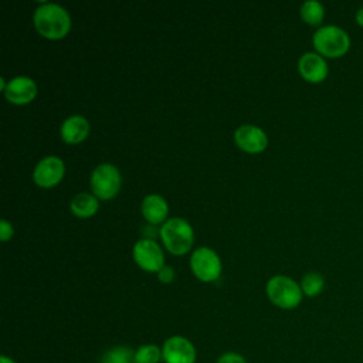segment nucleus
I'll return each instance as SVG.
<instances>
[{"instance_id":"nucleus-1","label":"nucleus","mask_w":363,"mask_h":363,"mask_svg":"<svg viewBox=\"0 0 363 363\" xmlns=\"http://www.w3.org/2000/svg\"><path fill=\"white\" fill-rule=\"evenodd\" d=\"M34 27L47 38H61L71 27V17L68 11L57 3L40 4L33 16Z\"/></svg>"},{"instance_id":"nucleus-2","label":"nucleus","mask_w":363,"mask_h":363,"mask_svg":"<svg viewBox=\"0 0 363 363\" xmlns=\"http://www.w3.org/2000/svg\"><path fill=\"white\" fill-rule=\"evenodd\" d=\"M312 43L320 55L330 58L342 57L350 48L349 34L339 26L333 24L319 27L313 33Z\"/></svg>"},{"instance_id":"nucleus-3","label":"nucleus","mask_w":363,"mask_h":363,"mask_svg":"<svg viewBox=\"0 0 363 363\" xmlns=\"http://www.w3.org/2000/svg\"><path fill=\"white\" fill-rule=\"evenodd\" d=\"M164 247L173 254H184L190 250L194 233L189 221L180 217H172L163 223L159 230Z\"/></svg>"},{"instance_id":"nucleus-4","label":"nucleus","mask_w":363,"mask_h":363,"mask_svg":"<svg viewBox=\"0 0 363 363\" xmlns=\"http://www.w3.org/2000/svg\"><path fill=\"white\" fill-rule=\"evenodd\" d=\"M265 291L268 299L282 309L296 308L301 303L303 295L301 285L286 275H275L269 278Z\"/></svg>"},{"instance_id":"nucleus-5","label":"nucleus","mask_w":363,"mask_h":363,"mask_svg":"<svg viewBox=\"0 0 363 363\" xmlns=\"http://www.w3.org/2000/svg\"><path fill=\"white\" fill-rule=\"evenodd\" d=\"M89 184L96 197L111 199L121 189V173L112 163H101L92 170Z\"/></svg>"},{"instance_id":"nucleus-6","label":"nucleus","mask_w":363,"mask_h":363,"mask_svg":"<svg viewBox=\"0 0 363 363\" xmlns=\"http://www.w3.org/2000/svg\"><path fill=\"white\" fill-rule=\"evenodd\" d=\"M190 268L199 279L210 282L220 277L221 261L214 250L208 247H199L190 257Z\"/></svg>"},{"instance_id":"nucleus-7","label":"nucleus","mask_w":363,"mask_h":363,"mask_svg":"<svg viewBox=\"0 0 363 363\" xmlns=\"http://www.w3.org/2000/svg\"><path fill=\"white\" fill-rule=\"evenodd\" d=\"M132 255L135 262L145 271L157 272L164 264L163 251L159 244L152 238H140L135 242Z\"/></svg>"},{"instance_id":"nucleus-8","label":"nucleus","mask_w":363,"mask_h":363,"mask_svg":"<svg viewBox=\"0 0 363 363\" xmlns=\"http://www.w3.org/2000/svg\"><path fill=\"white\" fill-rule=\"evenodd\" d=\"M164 363H196V347L184 336L174 335L164 340L162 346Z\"/></svg>"},{"instance_id":"nucleus-9","label":"nucleus","mask_w":363,"mask_h":363,"mask_svg":"<svg viewBox=\"0 0 363 363\" xmlns=\"http://www.w3.org/2000/svg\"><path fill=\"white\" fill-rule=\"evenodd\" d=\"M64 176V162L58 156H45L40 159L33 170L34 182L41 187L57 184Z\"/></svg>"},{"instance_id":"nucleus-10","label":"nucleus","mask_w":363,"mask_h":363,"mask_svg":"<svg viewBox=\"0 0 363 363\" xmlns=\"http://www.w3.org/2000/svg\"><path fill=\"white\" fill-rule=\"evenodd\" d=\"M234 140L245 152L257 153L265 149L268 139L265 132L255 125H241L234 130Z\"/></svg>"},{"instance_id":"nucleus-11","label":"nucleus","mask_w":363,"mask_h":363,"mask_svg":"<svg viewBox=\"0 0 363 363\" xmlns=\"http://www.w3.org/2000/svg\"><path fill=\"white\" fill-rule=\"evenodd\" d=\"M35 94H37V85L34 79L26 75H17L11 78L4 88L6 98L10 102L17 105L28 104L31 99H34Z\"/></svg>"},{"instance_id":"nucleus-12","label":"nucleus","mask_w":363,"mask_h":363,"mask_svg":"<svg viewBox=\"0 0 363 363\" xmlns=\"http://www.w3.org/2000/svg\"><path fill=\"white\" fill-rule=\"evenodd\" d=\"M298 69L309 82H320L328 77V62L319 52H305L299 57Z\"/></svg>"},{"instance_id":"nucleus-13","label":"nucleus","mask_w":363,"mask_h":363,"mask_svg":"<svg viewBox=\"0 0 363 363\" xmlns=\"http://www.w3.org/2000/svg\"><path fill=\"white\" fill-rule=\"evenodd\" d=\"M60 132L67 143H78L86 138L89 132V122L85 116L75 113L61 123Z\"/></svg>"},{"instance_id":"nucleus-14","label":"nucleus","mask_w":363,"mask_h":363,"mask_svg":"<svg viewBox=\"0 0 363 363\" xmlns=\"http://www.w3.org/2000/svg\"><path fill=\"white\" fill-rule=\"evenodd\" d=\"M140 208H142L143 217L152 224L163 221L167 216V211H169L166 200L160 194H156V193L147 194L142 200Z\"/></svg>"},{"instance_id":"nucleus-15","label":"nucleus","mask_w":363,"mask_h":363,"mask_svg":"<svg viewBox=\"0 0 363 363\" xmlns=\"http://www.w3.org/2000/svg\"><path fill=\"white\" fill-rule=\"evenodd\" d=\"M98 199L91 193H78L69 203L71 211L81 218L91 217L98 210Z\"/></svg>"},{"instance_id":"nucleus-16","label":"nucleus","mask_w":363,"mask_h":363,"mask_svg":"<svg viewBox=\"0 0 363 363\" xmlns=\"http://www.w3.org/2000/svg\"><path fill=\"white\" fill-rule=\"evenodd\" d=\"M301 17L311 26H318L325 17V7L318 0H306L301 6Z\"/></svg>"},{"instance_id":"nucleus-17","label":"nucleus","mask_w":363,"mask_h":363,"mask_svg":"<svg viewBox=\"0 0 363 363\" xmlns=\"http://www.w3.org/2000/svg\"><path fill=\"white\" fill-rule=\"evenodd\" d=\"M101 363H135V350L128 346H115L102 354Z\"/></svg>"},{"instance_id":"nucleus-18","label":"nucleus","mask_w":363,"mask_h":363,"mask_svg":"<svg viewBox=\"0 0 363 363\" xmlns=\"http://www.w3.org/2000/svg\"><path fill=\"white\" fill-rule=\"evenodd\" d=\"M325 286V279L322 277V274L316 272V271H311V272H306L303 277H302V281H301V289L302 292L306 295V296H316L322 292Z\"/></svg>"},{"instance_id":"nucleus-19","label":"nucleus","mask_w":363,"mask_h":363,"mask_svg":"<svg viewBox=\"0 0 363 363\" xmlns=\"http://www.w3.org/2000/svg\"><path fill=\"white\" fill-rule=\"evenodd\" d=\"M162 359V347L155 343L142 345L135 350V363H159Z\"/></svg>"},{"instance_id":"nucleus-20","label":"nucleus","mask_w":363,"mask_h":363,"mask_svg":"<svg viewBox=\"0 0 363 363\" xmlns=\"http://www.w3.org/2000/svg\"><path fill=\"white\" fill-rule=\"evenodd\" d=\"M217 363H247V362L240 353L225 352L217 359Z\"/></svg>"},{"instance_id":"nucleus-21","label":"nucleus","mask_w":363,"mask_h":363,"mask_svg":"<svg viewBox=\"0 0 363 363\" xmlns=\"http://www.w3.org/2000/svg\"><path fill=\"white\" fill-rule=\"evenodd\" d=\"M157 278L160 282L163 284H169L174 279V269L169 265H163L159 271H157Z\"/></svg>"},{"instance_id":"nucleus-22","label":"nucleus","mask_w":363,"mask_h":363,"mask_svg":"<svg viewBox=\"0 0 363 363\" xmlns=\"http://www.w3.org/2000/svg\"><path fill=\"white\" fill-rule=\"evenodd\" d=\"M13 235V225L7 220L0 221V237L3 241H7Z\"/></svg>"},{"instance_id":"nucleus-23","label":"nucleus","mask_w":363,"mask_h":363,"mask_svg":"<svg viewBox=\"0 0 363 363\" xmlns=\"http://www.w3.org/2000/svg\"><path fill=\"white\" fill-rule=\"evenodd\" d=\"M356 23H357L360 27H363V7L356 11Z\"/></svg>"},{"instance_id":"nucleus-24","label":"nucleus","mask_w":363,"mask_h":363,"mask_svg":"<svg viewBox=\"0 0 363 363\" xmlns=\"http://www.w3.org/2000/svg\"><path fill=\"white\" fill-rule=\"evenodd\" d=\"M0 363H16L11 357H9V356H6V354H1L0 356Z\"/></svg>"}]
</instances>
